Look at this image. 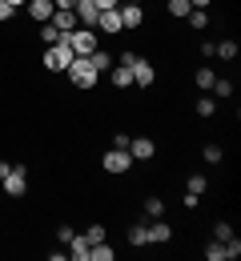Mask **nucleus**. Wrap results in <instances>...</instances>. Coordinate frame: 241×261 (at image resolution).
Wrapping results in <instances>:
<instances>
[{
    "label": "nucleus",
    "mask_w": 241,
    "mask_h": 261,
    "mask_svg": "<svg viewBox=\"0 0 241 261\" xmlns=\"http://www.w3.org/2000/svg\"><path fill=\"white\" fill-rule=\"evenodd\" d=\"M61 44H69L72 57H89V53H97V48H101L97 29H69V33H61Z\"/></svg>",
    "instance_id": "1"
},
{
    "label": "nucleus",
    "mask_w": 241,
    "mask_h": 261,
    "mask_svg": "<svg viewBox=\"0 0 241 261\" xmlns=\"http://www.w3.org/2000/svg\"><path fill=\"white\" fill-rule=\"evenodd\" d=\"M65 72L72 76V85H76V89H93V85H97V76H101L97 68L89 65V57H72V65L65 68Z\"/></svg>",
    "instance_id": "2"
},
{
    "label": "nucleus",
    "mask_w": 241,
    "mask_h": 261,
    "mask_svg": "<svg viewBox=\"0 0 241 261\" xmlns=\"http://www.w3.org/2000/svg\"><path fill=\"white\" fill-rule=\"evenodd\" d=\"M69 65H72V48H69V44L57 40V44L44 48V68H48V72H65Z\"/></svg>",
    "instance_id": "3"
},
{
    "label": "nucleus",
    "mask_w": 241,
    "mask_h": 261,
    "mask_svg": "<svg viewBox=\"0 0 241 261\" xmlns=\"http://www.w3.org/2000/svg\"><path fill=\"white\" fill-rule=\"evenodd\" d=\"M4 193L8 197H24L29 193V169H24V165H12V173L4 177Z\"/></svg>",
    "instance_id": "4"
},
{
    "label": "nucleus",
    "mask_w": 241,
    "mask_h": 261,
    "mask_svg": "<svg viewBox=\"0 0 241 261\" xmlns=\"http://www.w3.org/2000/svg\"><path fill=\"white\" fill-rule=\"evenodd\" d=\"M104 173H129V169H133V157H129V149H117V145H113V149H109V153H104Z\"/></svg>",
    "instance_id": "5"
},
{
    "label": "nucleus",
    "mask_w": 241,
    "mask_h": 261,
    "mask_svg": "<svg viewBox=\"0 0 241 261\" xmlns=\"http://www.w3.org/2000/svg\"><path fill=\"white\" fill-rule=\"evenodd\" d=\"M72 12H76V24H85V29H97V20H101V8L93 0H81Z\"/></svg>",
    "instance_id": "6"
},
{
    "label": "nucleus",
    "mask_w": 241,
    "mask_h": 261,
    "mask_svg": "<svg viewBox=\"0 0 241 261\" xmlns=\"http://www.w3.org/2000/svg\"><path fill=\"white\" fill-rule=\"evenodd\" d=\"M133 85H141V89H149V85H153V81H157V72H153V65H149V61H141V57H133Z\"/></svg>",
    "instance_id": "7"
},
{
    "label": "nucleus",
    "mask_w": 241,
    "mask_h": 261,
    "mask_svg": "<svg viewBox=\"0 0 241 261\" xmlns=\"http://www.w3.org/2000/svg\"><path fill=\"white\" fill-rule=\"evenodd\" d=\"M117 12H121V24H125V29H137L141 20H145L141 4H133V0H121V4H117Z\"/></svg>",
    "instance_id": "8"
},
{
    "label": "nucleus",
    "mask_w": 241,
    "mask_h": 261,
    "mask_svg": "<svg viewBox=\"0 0 241 261\" xmlns=\"http://www.w3.org/2000/svg\"><path fill=\"white\" fill-rule=\"evenodd\" d=\"M153 153H157V145H153L149 137H129V157H133V161H149Z\"/></svg>",
    "instance_id": "9"
},
{
    "label": "nucleus",
    "mask_w": 241,
    "mask_h": 261,
    "mask_svg": "<svg viewBox=\"0 0 241 261\" xmlns=\"http://www.w3.org/2000/svg\"><path fill=\"white\" fill-rule=\"evenodd\" d=\"M24 8H29V16H33L36 24H44V20H52V12H57V4H52V0H29Z\"/></svg>",
    "instance_id": "10"
},
{
    "label": "nucleus",
    "mask_w": 241,
    "mask_h": 261,
    "mask_svg": "<svg viewBox=\"0 0 241 261\" xmlns=\"http://www.w3.org/2000/svg\"><path fill=\"white\" fill-rule=\"evenodd\" d=\"M97 29H101V33H125V24H121V12H117V8H109V12H101V20H97Z\"/></svg>",
    "instance_id": "11"
},
{
    "label": "nucleus",
    "mask_w": 241,
    "mask_h": 261,
    "mask_svg": "<svg viewBox=\"0 0 241 261\" xmlns=\"http://www.w3.org/2000/svg\"><path fill=\"white\" fill-rule=\"evenodd\" d=\"M173 237V225H165L161 217H153V225H149V241H157V245H165Z\"/></svg>",
    "instance_id": "12"
},
{
    "label": "nucleus",
    "mask_w": 241,
    "mask_h": 261,
    "mask_svg": "<svg viewBox=\"0 0 241 261\" xmlns=\"http://www.w3.org/2000/svg\"><path fill=\"white\" fill-rule=\"evenodd\" d=\"M52 24H57L61 33H69V29H76V12H72V8H57V12H52Z\"/></svg>",
    "instance_id": "13"
},
{
    "label": "nucleus",
    "mask_w": 241,
    "mask_h": 261,
    "mask_svg": "<svg viewBox=\"0 0 241 261\" xmlns=\"http://www.w3.org/2000/svg\"><path fill=\"white\" fill-rule=\"evenodd\" d=\"M69 249H72V261H89V249H93V245H89L85 233H76V237L69 241Z\"/></svg>",
    "instance_id": "14"
},
{
    "label": "nucleus",
    "mask_w": 241,
    "mask_h": 261,
    "mask_svg": "<svg viewBox=\"0 0 241 261\" xmlns=\"http://www.w3.org/2000/svg\"><path fill=\"white\" fill-rule=\"evenodd\" d=\"M113 257H117V253H113V245H109V241H97V245L89 249V261H113Z\"/></svg>",
    "instance_id": "15"
},
{
    "label": "nucleus",
    "mask_w": 241,
    "mask_h": 261,
    "mask_svg": "<svg viewBox=\"0 0 241 261\" xmlns=\"http://www.w3.org/2000/svg\"><path fill=\"white\" fill-rule=\"evenodd\" d=\"M129 245H133V249L149 245V225H133V229H129Z\"/></svg>",
    "instance_id": "16"
},
{
    "label": "nucleus",
    "mask_w": 241,
    "mask_h": 261,
    "mask_svg": "<svg viewBox=\"0 0 241 261\" xmlns=\"http://www.w3.org/2000/svg\"><path fill=\"white\" fill-rule=\"evenodd\" d=\"M197 33H205V24H209V16H205V8H189V16H185Z\"/></svg>",
    "instance_id": "17"
},
{
    "label": "nucleus",
    "mask_w": 241,
    "mask_h": 261,
    "mask_svg": "<svg viewBox=\"0 0 241 261\" xmlns=\"http://www.w3.org/2000/svg\"><path fill=\"white\" fill-rule=\"evenodd\" d=\"M40 40H44V44H57V40H61V29H57L52 20H44V24H40Z\"/></svg>",
    "instance_id": "18"
},
{
    "label": "nucleus",
    "mask_w": 241,
    "mask_h": 261,
    "mask_svg": "<svg viewBox=\"0 0 241 261\" xmlns=\"http://www.w3.org/2000/svg\"><path fill=\"white\" fill-rule=\"evenodd\" d=\"M213 81H217V76H213V68H209V65L197 68V89H201V93H205V89H213Z\"/></svg>",
    "instance_id": "19"
},
{
    "label": "nucleus",
    "mask_w": 241,
    "mask_h": 261,
    "mask_svg": "<svg viewBox=\"0 0 241 261\" xmlns=\"http://www.w3.org/2000/svg\"><path fill=\"white\" fill-rule=\"evenodd\" d=\"M213 57H221V61H233V57H237V44H233V40H221V44L213 48Z\"/></svg>",
    "instance_id": "20"
},
{
    "label": "nucleus",
    "mask_w": 241,
    "mask_h": 261,
    "mask_svg": "<svg viewBox=\"0 0 241 261\" xmlns=\"http://www.w3.org/2000/svg\"><path fill=\"white\" fill-rule=\"evenodd\" d=\"M161 213H165V201H161V197H149V201H145V217L153 221V217H161Z\"/></svg>",
    "instance_id": "21"
},
{
    "label": "nucleus",
    "mask_w": 241,
    "mask_h": 261,
    "mask_svg": "<svg viewBox=\"0 0 241 261\" xmlns=\"http://www.w3.org/2000/svg\"><path fill=\"white\" fill-rule=\"evenodd\" d=\"M89 65L97 68V72H104V68L113 65V57H109V53H101V48H97V53H89Z\"/></svg>",
    "instance_id": "22"
},
{
    "label": "nucleus",
    "mask_w": 241,
    "mask_h": 261,
    "mask_svg": "<svg viewBox=\"0 0 241 261\" xmlns=\"http://www.w3.org/2000/svg\"><path fill=\"white\" fill-rule=\"evenodd\" d=\"M205 261H225V241H209L205 245Z\"/></svg>",
    "instance_id": "23"
},
{
    "label": "nucleus",
    "mask_w": 241,
    "mask_h": 261,
    "mask_svg": "<svg viewBox=\"0 0 241 261\" xmlns=\"http://www.w3.org/2000/svg\"><path fill=\"white\" fill-rule=\"evenodd\" d=\"M229 237H233V225H229V221H217V225H213V241H229Z\"/></svg>",
    "instance_id": "24"
},
{
    "label": "nucleus",
    "mask_w": 241,
    "mask_h": 261,
    "mask_svg": "<svg viewBox=\"0 0 241 261\" xmlns=\"http://www.w3.org/2000/svg\"><path fill=\"white\" fill-rule=\"evenodd\" d=\"M213 113H217V100H213V97L197 100V117H213Z\"/></svg>",
    "instance_id": "25"
},
{
    "label": "nucleus",
    "mask_w": 241,
    "mask_h": 261,
    "mask_svg": "<svg viewBox=\"0 0 241 261\" xmlns=\"http://www.w3.org/2000/svg\"><path fill=\"white\" fill-rule=\"evenodd\" d=\"M189 8H193L189 0H169V12H173V16H189Z\"/></svg>",
    "instance_id": "26"
},
{
    "label": "nucleus",
    "mask_w": 241,
    "mask_h": 261,
    "mask_svg": "<svg viewBox=\"0 0 241 261\" xmlns=\"http://www.w3.org/2000/svg\"><path fill=\"white\" fill-rule=\"evenodd\" d=\"M233 257H241V241H237V237L225 241V261H233Z\"/></svg>",
    "instance_id": "27"
},
{
    "label": "nucleus",
    "mask_w": 241,
    "mask_h": 261,
    "mask_svg": "<svg viewBox=\"0 0 241 261\" xmlns=\"http://www.w3.org/2000/svg\"><path fill=\"white\" fill-rule=\"evenodd\" d=\"M85 237H89V245L104 241V225H89V229H85Z\"/></svg>",
    "instance_id": "28"
},
{
    "label": "nucleus",
    "mask_w": 241,
    "mask_h": 261,
    "mask_svg": "<svg viewBox=\"0 0 241 261\" xmlns=\"http://www.w3.org/2000/svg\"><path fill=\"white\" fill-rule=\"evenodd\" d=\"M213 93H217V97H229V93H233V81H221V76H217V81H213Z\"/></svg>",
    "instance_id": "29"
},
{
    "label": "nucleus",
    "mask_w": 241,
    "mask_h": 261,
    "mask_svg": "<svg viewBox=\"0 0 241 261\" xmlns=\"http://www.w3.org/2000/svg\"><path fill=\"white\" fill-rule=\"evenodd\" d=\"M189 193H205V177H201V173H193V177H189Z\"/></svg>",
    "instance_id": "30"
},
{
    "label": "nucleus",
    "mask_w": 241,
    "mask_h": 261,
    "mask_svg": "<svg viewBox=\"0 0 241 261\" xmlns=\"http://www.w3.org/2000/svg\"><path fill=\"white\" fill-rule=\"evenodd\" d=\"M72 237H76V229H72V225H61V229H57V241H61V245H69Z\"/></svg>",
    "instance_id": "31"
},
{
    "label": "nucleus",
    "mask_w": 241,
    "mask_h": 261,
    "mask_svg": "<svg viewBox=\"0 0 241 261\" xmlns=\"http://www.w3.org/2000/svg\"><path fill=\"white\" fill-rule=\"evenodd\" d=\"M205 161L209 165H221V149H217V145H205Z\"/></svg>",
    "instance_id": "32"
},
{
    "label": "nucleus",
    "mask_w": 241,
    "mask_h": 261,
    "mask_svg": "<svg viewBox=\"0 0 241 261\" xmlns=\"http://www.w3.org/2000/svg\"><path fill=\"white\" fill-rule=\"evenodd\" d=\"M12 12H16V8H12L8 0H0V20H12Z\"/></svg>",
    "instance_id": "33"
},
{
    "label": "nucleus",
    "mask_w": 241,
    "mask_h": 261,
    "mask_svg": "<svg viewBox=\"0 0 241 261\" xmlns=\"http://www.w3.org/2000/svg\"><path fill=\"white\" fill-rule=\"evenodd\" d=\"M93 4H97V8H101V12H109V8H117V4H121V0H93Z\"/></svg>",
    "instance_id": "34"
},
{
    "label": "nucleus",
    "mask_w": 241,
    "mask_h": 261,
    "mask_svg": "<svg viewBox=\"0 0 241 261\" xmlns=\"http://www.w3.org/2000/svg\"><path fill=\"white\" fill-rule=\"evenodd\" d=\"M8 173H12V161H0V181H4Z\"/></svg>",
    "instance_id": "35"
},
{
    "label": "nucleus",
    "mask_w": 241,
    "mask_h": 261,
    "mask_svg": "<svg viewBox=\"0 0 241 261\" xmlns=\"http://www.w3.org/2000/svg\"><path fill=\"white\" fill-rule=\"evenodd\" d=\"M189 4H193V8H209V0H189Z\"/></svg>",
    "instance_id": "36"
},
{
    "label": "nucleus",
    "mask_w": 241,
    "mask_h": 261,
    "mask_svg": "<svg viewBox=\"0 0 241 261\" xmlns=\"http://www.w3.org/2000/svg\"><path fill=\"white\" fill-rule=\"evenodd\" d=\"M8 4H12V8H20V4H29V0H8Z\"/></svg>",
    "instance_id": "37"
},
{
    "label": "nucleus",
    "mask_w": 241,
    "mask_h": 261,
    "mask_svg": "<svg viewBox=\"0 0 241 261\" xmlns=\"http://www.w3.org/2000/svg\"><path fill=\"white\" fill-rule=\"evenodd\" d=\"M76 4H81V0H76ZM76 4H72V8H76Z\"/></svg>",
    "instance_id": "38"
}]
</instances>
